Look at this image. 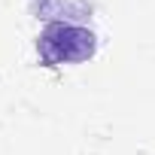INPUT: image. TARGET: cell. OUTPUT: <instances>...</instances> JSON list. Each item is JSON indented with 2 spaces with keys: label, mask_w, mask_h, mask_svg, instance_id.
<instances>
[{
  "label": "cell",
  "mask_w": 155,
  "mask_h": 155,
  "mask_svg": "<svg viewBox=\"0 0 155 155\" xmlns=\"http://www.w3.org/2000/svg\"><path fill=\"white\" fill-rule=\"evenodd\" d=\"M97 52V34L88 25H46L37 34V58L43 67L85 64Z\"/></svg>",
  "instance_id": "6da1fadb"
},
{
  "label": "cell",
  "mask_w": 155,
  "mask_h": 155,
  "mask_svg": "<svg viewBox=\"0 0 155 155\" xmlns=\"http://www.w3.org/2000/svg\"><path fill=\"white\" fill-rule=\"evenodd\" d=\"M31 12L49 25H85L94 15L91 0H31Z\"/></svg>",
  "instance_id": "7a4b0ae2"
}]
</instances>
